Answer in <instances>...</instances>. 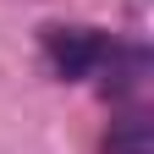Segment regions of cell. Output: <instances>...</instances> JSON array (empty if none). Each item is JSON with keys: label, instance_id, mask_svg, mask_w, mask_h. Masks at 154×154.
<instances>
[{"label": "cell", "instance_id": "cell-1", "mask_svg": "<svg viewBox=\"0 0 154 154\" xmlns=\"http://www.w3.org/2000/svg\"><path fill=\"white\" fill-rule=\"evenodd\" d=\"M44 55L55 77H66V83H88V77H116V88L127 83L132 72H143V50H127L116 44V38L94 33V28H50L44 33Z\"/></svg>", "mask_w": 154, "mask_h": 154}, {"label": "cell", "instance_id": "cell-2", "mask_svg": "<svg viewBox=\"0 0 154 154\" xmlns=\"http://www.w3.org/2000/svg\"><path fill=\"white\" fill-rule=\"evenodd\" d=\"M105 154H154L149 121H143V116H121V121L105 132Z\"/></svg>", "mask_w": 154, "mask_h": 154}]
</instances>
